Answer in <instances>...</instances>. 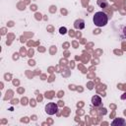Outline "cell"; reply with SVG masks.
<instances>
[{"label":"cell","mask_w":126,"mask_h":126,"mask_svg":"<svg viewBox=\"0 0 126 126\" xmlns=\"http://www.w3.org/2000/svg\"><path fill=\"white\" fill-rule=\"evenodd\" d=\"M119 33H120V36L124 39H126V25H123L120 30H119Z\"/></svg>","instance_id":"obj_7"},{"label":"cell","mask_w":126,"mask_h":126,"mask_svg":"<svg viewBox=\"0 0 126 126\" xmlns=\"http://www.w3.org/2000/svg\"><path fill=\"white\" fill-rule=\"evenodd\" d=\"M93 22H94V26H96L98 28L104 27L108 23V16L102 11L96 12V13H94V15L93 17Z\"/></svg>","instance_id":"obj_1"},{"label":"cell","mask_w":126,"mask_h":126,"mask_svg":"<svg viewBox=\"0 0 126 126\" xmlns=\"http://www.w3.org/2000/svg\"><path fill=\"white\" fill-rule=\"evenodd\" d=\"M74 28L76 30H83L85 28V21L82 19H77L74 22Z\"/></svg>","instance_id":"obj_4"},{"label":"cell","mask_w":126,"mask_h":126,"mask_svg":"<svg viewBox=\"0 0 126 126\" xmlns=\"http://www.w3.org/2000/svg\"><path fill=\"white\" fill-rule=\"evenodd\" d=\"M92 104L95 107H99L101 106L102 104V101H101V97L97 94H94L93 97H92Z\"/></svg>","instance_id":"obj_3"},{"label":"cell","mask_w":126,"mask_h":126,"mask_svg":"<svg viewBox=\"0 0 126 126\" xmlns=\"http://www.w3.org/2000/svg\"><path fill=\"white\" fill-rule=\"evenodd\" d=\"M121 99H126V93H124V94L121 95Z\"/></svg>","instance_id":"obj_9"},{"label":"cell","mask_w":126,"mask_h":126,"mask_svg":"<svg viewBox=\"0 0 126 126\" xmlns=\"http://www.w3.org/2000/svg\"><path fill=\"white\" fill-rule=\"evenodd\" d=\"M111 125L112 126H124L126 125V121L124 118H115L112 122H111Z\"/></svg>","instance_id":"obj_5"},{"label":"cell","mask_w":126,"mask_h":126,"mask_svg":"<svg viewBox=\"0 0 126 126\" xmlns=\"http://www.w3.org/2000/svg\"><path fill=\"white\" fill-rule=\"evenodd\" d=\"M96 4L100 7V8H106L108 6V1L107 0H97Z\"/></svg>","instance_id":"obj_6"},{"label":"cell","mask_w":126,"mask_h":126,"mask_svg":"<svg viewBox=\"0 0 126 126\" xmlns=\"http://www.w3.org/2000/svg\"><path fill=\"white\" fill-rule=\"evenodd\" d=\"M58 111V105L55 102H48L45 105V112L48 115H53Z\"/></svg>","instance_id":"obj_2"},{"label":"cell","mask_w":126,"mask_h":126,"mask_svg":"<svg viewBox=\"0 0 126 126\" xmlns=\"http://www.w3.org/2000/svg\"><path fill=\"white\" fill-rule=\"evenodd\" d=\"M59 32H60L61 34H65V33L67 32V29H66L65 27H61V28L59 29Z\"/></svg>","instance_id":"obj_8"}]
</instances>
